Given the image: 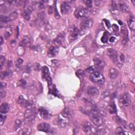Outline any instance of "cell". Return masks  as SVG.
Listing matches in <instances>:
<instances>
[{"label":"cell","mask_w":135,"mask_h":135,"mask_svg":"<svg viewBox=\"0 0 135 135\" xmlns=\"http://www.w3.org/2000/svg\"><path fill=\"white\" fill-rule=\"evenodd\" d=\"M36 116V111L33 107L28 108L24 112V121L26 123L33 122Z\"/></svg>","instance_id":"cell-1"},{"label":"cell","mask_w":135,"mask_h":135,"mask_svg":"<svg viewBox=\"0 0 135 135\" xmlns=\"http://www.w3.org/2000/svg\"><path fill=\"white\" fill-rule=\"evenodd\" d=\"M119 103L123 107H127L131 103V97L127 92H124L121 94L119 98Z\"/></svg>","instance_id":"cell-2"},{"label":"cell","mask_w":135,"mask_h":135,"mask_svg":"<svg viewBox=\"0 0 135 135\" xmlns=\"http://www.w3.org/2000/svg\"><path fill=\"white\" fill-rule=\"evenodd\" d=\"M82 129L84 131L88 134H98V129L94 127L92 124L88 121H85L83 122Z\"/></svg>","instance_id":"cell-3"},{"label":"cell","mask_w":135,"mask_h":135,"mask_svg":"<svg viewBox=\"0 0 135 135\" xmlns=\"http://www.w3.org/2000/svg\"><path fill=\"white\" fill-rule=\"evenodd\" d=\"M90 78L91 81L96 84L102 85L105 82V78L99 72L96 71L95 72L91 74Z\"/></svg>","instance_id":"cell-4"},{"label":"cell","mask_w":135,"mask_h":135,"mask_svg":"<svg viewBox=\"0 0 135 135\" xmlns=\"http://www.w3.org/2000/svg\"><path fill=\"white\" fill-rule=\"evenodd\" d=\"M90 15V12L87 8H80L75 12V16L79 19H86Z\"/></svg>","instance_id":"cell-5"},{"label":"cell","mask_w":135,"mask_h":135,"mask_svg":"<svg viewBox=\"0 0 135 135\" xmlns=\"http://www.w3.org/2000/svg\"><path fill=\"white\" fill-rule=\"evenodd\" d=\"M79 30L77 27L75 26H71L69 29V40L70 42H72L75 40H76L79 35Z\"/></svg>","instance_id":"cell-6"},{"label":"cell","mask_w":135,"mask_h":135,"mask_svg":"<svg viewBox=\"0 0 135 135\" xmlns=\"http://www.w3.org/2000/svg\"><path fill=\"white\" fill-rule=\"evenodd\" d=\"M17 17V13L16 12H13L7 16H1V23H6L16 19Z\"/></svg>","instance_id":"cell-7"},{"label":"cell","mask_w":135,"mask_h":135,"mask_svg":"<svg viewBox=\"0 0 135 135\" xmlns=\"http://www.w3.org/2000/svg\"><path fill=\"white\" fill-rule=\"evenodd\" d=\"M94 21L91 19L86 18L80 23V28L81 30H87L91 28L93 25Z\"/></svg>","instance_id":"cell-8"},{"label":"cell","mask_w":135,"mask_h":135,"mask_svg":"<svg viewBox=\"0 0 135 135\" xmlns=\"http://www.w3.org/2000/svg\"><path fill=\"white\" fill-rule=\"evenodd\" d=\"M107 55L115 64L118 63V53L113 49H108L107 50Z\"/></svg>","instance_id":"cell-9"},{"label":"cell","mask_w":135,"mask_h":135,"mask_svg":"<svg viewBox=\"0 0 135 135\" xmlns=\"http://www.w3.org/2000/svg\"><path fill=\"white\" fill-rule=\"evenodd\" d=\"M61 115L64 118H65L66 119H71L74 116L75 113L72 110L69 108H65L61 112Z\"/></svg>","instance_id":"cell-10"},{"label":"cell","mask_w":135,"mask_h":135,"mask_svg":"<svg viewBox=\"0 0 135 135\" xmlns=\"http://www.w3.org/2000/svg\"><path fill=\"white\" fill-rule=\"evenodd\" d=\"M121 33L122 34V38H123L122 43L123 44H124L125 43H126L128 41V31L126 26L125 25H122V26L121 27Z\"/></svg>","instance_id":"cell-11"},{"label":"cell","mask_w":135,"mask_h":135,"mask_svg":"<svg viewBox=\"0 0 135 135\" xmlns=\"http://www.w3.org/2000/svg\"><path fill=\"white\" fill-rule=\"evenodd\" d=\"M33 7L31 6H28L26 8L23 10L21 12V15L24 19L26 20H29L30 19L31 14L32 12Z\"/></svg>","instance_id":"cell-12"},{"label":"cell","mask_w":135,"mask_h":135,"mask_svg":"<svg viewBox=\"0 0 135 135\" xmlns=\"http://www.w3.org/2000/svg\"><path fill=\"white\" fill-rule=\"evenodd\" d=\"M37 129L40 131L48 133L50 132V126L48 123H41L37 126Z\"/></svg>","instance_id":"cell-13"},{"label":"cell","mask_w":135,"mask_h":135,"mask_svg":"<svg viewBox=\"0 0 135 135\" xmlns=\"http://www.w3.org/2000/svg\"><path fill=\"white\" fill-rule=\"evenodd\" d=\"M87 94L90 96L95 97H97L99 95V90L96 87L90 86L88 87Z\"/></svg>","instance_id":"cell-14"},{"label":"cell","mask_w":135,"mask_h":135,"mask_svg":"<svg viewBox=\"0 0 135 135\" xmlns=\"http://www.w3.org/2000/svg\"><path fill=\"white\" fill-rule=\"evenodd\" d=\"M17 103H19L21 106L23 107H26L27 108H28L31 107H33L32 104L30 103V102L25 100L22 96H21L19 97V99H18V100H17Z\"/></svg>","instance_id":"cell-15"},{"label":"cell","mask_w":135,"mask_h":135,"mask_svg":"<svg viewBox=\"0 0 135 135\" xmlns=\"http://www.w3.org/2000/svg\"><path fill=\"white\" fill-rule=\"evenodd\" d=\"M59 51V48L58 47L51 46L49 48L48 51V56L49 57L53 58L56 57Z\"/></svg>","instance_id":"cell-16"},{"label":"cell","mask_w":135,"mask_h":135,"mask_svg":"<svg viewBox=\"0 0 135 135\" xmlns=\"http://www.w3.org/2000/svg\"><path fill=\"white\" fill-rule=\"evenodd\" d=\"M70 9V4L69 2L65 1L62 2L61 5V12L62 14H67Z\"/></svg>","instance_id":"cell-17"},{"label":"cell","mask_w":135,"mask_h":135,"mask_svg":"<svg viewBox=\"0 0 135 135\" xmlns=\"http://www.w3.org/2000/svg\"><path fill=\"white\" fill-rule=\"evenodd\" d=\"M42 77L43 79L47 81L49 84L51 83V78L50 77L49 70L47 67L44 66L42 68Z\"/></svg>","instance_id":"cell-18"},{"label":"cell","mask_w":135,"mask_h":135,"mask_svg":"<svg viewBox=\"0 0 135 135\" xmlns=\"http://www.w3.org/2000/svg\"><path fill=\"white\" fill-rule=\"evenodd\" d=\"M39 112L41 117L44 119H49L51 117V114L44 108H40L39 109Z\"/></svg>","instance_id":"cell-19"},{"label":"cell","mask_w":135,"mask_h":135,"mask_svg":"<svg viewBox=\"0 0 135 135\" xmlns=\"http://www.w3.org/2000/svg\"><path fill=\"white\" fill-rule=\"evenodd\" d=\"M118 7L119 9L123 12H128L129 11V8L127 4L124 3L123 1H118Z\"/></svg>","instance_id":"cell-20"},{"label":"cell","mask_w":135,"mask_h":135,"mask_svg":"<svg viewBox=\"0 0 135 135\" xmlns=\"http://www.w3.org/2000/svg\"><path fill=\"white\" fill-rule=\"evenodd\" d=\"M94 63L95 67L97 69H103L106 66L105 62L100 59H95L94 60Z\"/></svg>","instance_id":"cell-21"},{"label":"cell","mask_w":135,"mask_h":135,"mask_svg":"<svg viewBox=\"0 0 135 135\" xmlns=\"http://www.w3.org/2000/svg\"><path fill=\"white\" fill-rule=\"evenodd\" d=\"M65 38V33L64 32H61L57 36L56 39L54 40V42H55V43L57 45H61L63 43V41H64Z\"/></svg>","instance_id":"cell-22"},{"label":"cell","mask_w":135,"mask_h":135,"mask_svg":"<svg viewBox=\"0 0 135 135\" xmlns=\"http://www.w3.org/2000/svg\"><path fill=\"white\" fill-rule=\"evenodd\" d=\"M118 75V71L115 68H111L109 71V77L111 79H115Z\"/></svg>","instance_id":"cell-23"},{"label":"cell","mask_w":135,"mask_h":135,"mask_svg":"<svg viewBox=\"0 0 135 135\" xmlns=\"http://www.w3.org/2000/svg\"><path fill=\"white\" fill-rule=\"evenodd\" d=\"M12 75H13L12 71L10 69H8L5 71L2 72L1 74V78L4 79L5 77L10 78L12 76Z\"/></svg>","instance_id":"cell-24"},{"label":"cell","mask_w":135,"mask_h":135,"mask_svg":"<svg viewBox=\"0 0 135 135\" xmlns=\"http://www.w3.org/2000/svg\"><path fill=\"white\" fill-rule=\"evenodd\" d=\"M135 20L133 16H130L129 17V21L128 22V26L129 28L132 31L134 30V28H135Z\"/></svg>","instance_id":"cell-25"},{"label":"cell","mask_w":135,"mask_h":135,"mask_svg":"<svg viewBox=\"0 0 135 135\" xmlns=\"http://www.w3.org/2000/svg\"><path fill=\"white\" fill-rule=\"evenodd\" d=\"M30 43V39L28 37H25L23 38L22 41L20 42V47H24L28 46Z\"/></svg>","instance_id":"cell-26"},{"label":"cell","mask_w":135,"mask_h":135,"mask_svg":"<svg viewBox=\"0 0 135 135\" xmlns=\"http://www.w3.org/2000/svg\"><path fill=\"white\" fill-rule=\"evenodd\" d=\"M9 109H10V108H9L8 105L6 103H3L2 104L1 108H0V112L1 113L3 114L7 113L9 111Z\"/></svg>","instance_id":"cell-27"},{"label":"cell","mask_w":135,"mask_h":135,"mask_svg":"<svg viewBox=\"0 0 135 135\" xmlns=\"http://www.w3.org/2000/svg\"><path fill=\"white\" fill-rule=\"evenodd\" d=\"M108 110L109 112L111 114H114L116 113L117 110H116V107L114 103L112 102L110 103L108 106Z\"/></svg>","instance_id":"cell-28"},{"label":"cell","mask_w":135,"mask_h":135,"mask_svg":"<svg viewBox=\"0 0 135 135\" xmlns=\"http://www.w3.org/2000/svg\"><path fill=\"white\" fill-rule=\"evenodd\" d=\"M31 129L28 128H23L21 129L19 132H18V134H21V135H25V134H30L31 133Z\"/></svg>","instance_id":"cell-29"},{"label":"cell","mask_w":135,"mask_h":135,"mask_svg":"<svg viewBox=\"0 0 135 135\" xmlns=\"http://www.w3.org/2000/svg\"><path fill=\"white\" fill-rule=\"evenodd\" d=\"M66 118L62 119L61 118H59V120H58V124L59 126H60L61 127H65L68 124V120L66 119Z\"/></svg>","instance_id":"cell-30"},{"label":"cell","mask_w":135,"mask_h":135,"mask_svg":"<svg viewBox=\"0 0 135 135\" xmlns=\"http://www.w3.org/2000/svg\"><path fill=\"white\" fill-rule=\"evenodd\" d=\"M109 39V33L108 32H105L103 34L102 37L101 39V41L102 43H107Z\"/></svg>","instance_id":"cell-31"},{"label":"cell","mask_w":135,"mask_h":135,"mask_svg":"<svg viewBox=\"0 0 135 135\" xmlns=\"http://www.w3.org/2000/svg\"><path fill=\"white\" fill-rule=\"evenodd\" d=\"M115 132L116 134H125L127 133L126 132L124 129L121 127H119L118 128H117V129H116Z\"/></svg>","instance_id":"cell-32"},{"label":"cell","mask_w":135,"mask_h":135,"mask_svg":"<svg viewBox=\"0 0 135 135\" xmlns=\"http://www.w3.org/2000/svg\"><path fill=\"white\" fill-rule=\"evenodd\" d=\"M33 5L38 10H42L44 8V5L40 2H34Z\"/></svg>","instance_id":"cell-33"},{"label":"cell","mask_w":135,"mask_h":135,"mask_svg":"<svg viewBox=\"0 0 135 135\" xmlns=\"http://www.w3.org/2000/svg\"><path fill=\"white\" fill-rule=\"evenodd\" d=\"M22 124V121L19 120V119H16L15 120L14 122V128L15 130H17L18 129H19Z\"/></svg>","instance_id":"cell-34"},{"label":"cell","mask_w":135,"mask_h":135,"mask_svg":"<svg viewBox=\"0 0 135 135\" xmlns=\"http://www.w3.org/2000/svg\"><path fill=\"white\" fill-rule=\"evenodd\" d=\"M18 85L21 88H25L26 87V82L24 79H21L19 81V82H18Z\"/></svg>","instance_id":"cell-35"},{"label":"cell","mask_w":135,"mask_h":135,"mask_svg":"<svg viewBox=\"0 0 135 135\" xmlns=\"http://www.w3.org/2000/svg\"><path fill=\"white\" fill-rule=\"evenodd\" d=\"M76 75L79 78L81 79L82 78L85 76V72L83 70H79L76 72Z\"/></svg>","instance_id":"cell-36"},{"label":"cell","mask_w":135,"mask_h":135,"mask_svg":"<svg viewBox=\"0 0 135 135\" xmlns=\"http://www.w3.org/2000/svg\"><path fill=\"white\" fill-rule=\"evenodd\" d=\"M109 94L108 92H103V94H102V99L103 100H106V101H107L108 100L110 99V97H109Z\"/></svg>","instance_id":"cell-37"},{"label":"cell","mask_w":135,"mask_h":135,"mask_svg":"<svg viewBox=\"0 0 135 135\" xmlns=\"http://www.w3.org/2000/svg\"><path fill=\"white\" fill-rule=\"evenodd\" d=\"M97 68L95 67H90L88 68L87 69V71L89 73H91V74H93L94 72H95L97 71Z\"/></svg>","instance_id":"cell-38"},{"label":"cell","mask_w":135,"mask_h":135,"mask_svg":"<svg viewBox=\"0 0 135 135\" xmlns=\"http://www.w3.org/2000/svg\"><path fill=\"white\" fill-rule=\"evenodd\" d=\"M11 35V30L10 29H6V30L5 31V34H4V37L6 39H7L8 38H10V37Z\"/></svg>","instance_id":"cell-39"},{"label":"cell","mask_w":135,"mask_h":135,"mask_svg":"<svg viewBox=\"0 0 135 135\" xmlns=\"http://www.w3.org/2000/svg\"><path fill=\"white\" fill-rule=\"evenodd\" d=\"M6 118V116H4L3 115V113L1 114V116H0V124L1 126H2L3 124L4 123V121H5Z\"/></svg>","instance_id":"cell-40"},{"label":"cell","mask_w":135,"mask_h":135,"mask_svg":"<svg viewBox=\"0 0 135 135\" xmlns=\"http://www.w3.org/2000/svg\"><path fill=\"white\" fill-rule=\"evenodd\" d=\"M5 61V58L4 56H1L0 58V67H1V70L2 69V67L4 64V62Z\"/></svg>","instance_id":"cell-41"},{"label":"cell","mask_w":135,"mask_h":135,"mask_svg":"<svg viewBox=\"0 0 135 135\" xmlns=\"http://www.w3.org/2000/svg\"><path fill=\"white\" fill-rule=\"evenodd\" d=\"M23 60L22 59L19 58L17 59V60L16 61V66L17 67H20L23 64Z\"/></svg>","instance_id":"cell-42"},{"label":"cell","mask_w":135,"mask_h":135,"mask_svg":"<svg viewBox=\"0 0 135 135\" xmlns=\"http://www.w3.org/2000/svg\"><path fill=\"white\" fill-rule=\"evenodd\" d=\"M84 3L88 8H91L92 6V2L91 1H85Z\"/></svg>","instance_id":"cell-43"},{"label":"cell","mask_w":135,"mask_h":135,"mask_svg":"<svg viewBox=\"0 0 135 135\" xmlns=\"http://www.w3.org/2000/svg\"><path fill=\"white\" fill-rule=\"evenodd\" d=\"M6 96V92L3 89H1V98H5Z\"/></svg>","instance_id":"cell-44"},{"label":"cell","mask_w":135,"mask_h":135,"mask_svg":"<svg viewBox=\"0 0 135 135\" xmlns=\"http://www.w3.org/2000/svg\"><path fill=\"white\" fill-rule=\"evenodd\" d=\"M112 28L113 29V31L115 32H118L119 31V28H118V26L116 24H113L112 25Z\"/></svg>","instance_id":"cell-45"},{"label":"cell","mask_w":135,"mask_h":135,"mask_svg":"<svg viewBox=\"0 0 135 135\" xmlns=\"http://www.w3.org/2000/svg\"><path fill=\"white\" fill-rule=\"evenodd\" d=\"M6 86V84L4 82H1V89H3L5 88V87Z\"/></svg>","instance_id":"cell-46"},{"label":"cell","mask_w":135,"mask_h":135,"mask_svg":"<svg viewBox=\"0 0 135 135\" xmlns=\"http://www.w3.org/2000/svg\"><path fill=\"white\" fill-rule=\"evenodd\" d=\"M105 23H106L107 26L108 28H110V22H109V21L106 20V21H105Z\"/></svg>","instance_id":"cell-47"},{"label":"cell","mask_w":135,"mask_h":135,"mask_svg":"<svg viewBox=\"0 0 135 135\" xmlns=\"http://www.w3.org/2000/svg\"><path fill=\"white\" fill-rule=\"evenodd\" d=\"M115 40H116V38L115 37H111L109 39V41L110 42H113Z\"/></svg>","instance_id":"cell-48"},{"label":"cell","mask_w":135,"mask_h":135,"mask_svg":"<svg viewBox=\"0 0 135 135\" xmlns=\"http://www.w3.org/2000/svg\"><path fill=\"white\" fill-rule=\"evenodd\" d=\"M120 59H121V60L122 61H124V56H123V55H121V56H120Z\"/></svg>","instance_id":"cell-49"},{"label":"cell","mask_w":135,"mask_h":135,"mask_svg":"<svg viewBox=\"0 0 135 135\" xmlns=\"http://www.w3.org/2000/svg\"><path fill=\"white\" fill-rule=\"evenodd\" d=\"M0 39H1V42H1V45H2L3 44V38L2 36L1 37V38H0Z\"/></svg>","instance_id":"cell-50"}]
</instances>
